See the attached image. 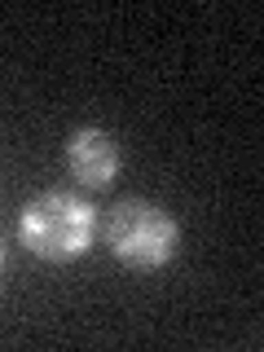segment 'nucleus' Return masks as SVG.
<instances>
[{"instance_id":"2","label":"nucleus","mask_w":264,"mask_h":352,"mask_svg":"<svg viewBox=\"0 0 264 352\" xmlns=\"http://www.w3.org/2000/svg\"><path fill=\"white\" fill-rule=\"evenodd\" d=\"M106 247L124 269L159 273L181 251V225L150 198H119L106 212Z\"/></svg>"},{"instance_id":"3","label":"nucleus","mask_w":264,"mask_h":352,"mask_svg":"<svg viewBox=\"0 0 264 352\" xmlns=\"http://www.w3.org/2000/svg\"><path fill=\"white\" fill-rule=\"evenodd\" d=\"M66 163H71V176L84 190H106L119 176V146L106 128L84 124L66 137Z\"/></svg>"},{"instance_id":"1","label":"nucleus","mask_w":264,"mask_h":352,"mask_svg":"<svg viewBox=\"0 0 264 352\" xmlns=\"http://www.w3.org/2000/svg\"><path fill=\"white\" fill-rule=\"evenodd\" d=\"M18 238L44 264L84 260L97 242V207L71 190H44L22 203Z\"/></svg>"},{"instance_id":"4","label":"nucleus","mask_w":264,"mask_h":352,"mask_svg":"<svg viewBox=\"0 0 264 352\" xmlns=\"http://www.w3.org/2000/svg\"><path fill=\"white\" fill-rule=\"evenodd\" d=\"M0 269H5V247H0Z\"/></svg>"}]
</instances>
